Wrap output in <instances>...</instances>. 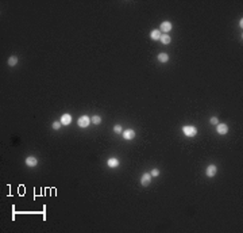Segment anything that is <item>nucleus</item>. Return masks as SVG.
Here are the masks:
<instances>
[{"instance_id":"nucleus-12","label":"nucleus","mask_w":243,"mask_h":233,"mask_svg":"<svg viewBox=\"0 0 243 233\" xmlns=\"http://www.w3.org/2000/svg\"><path fill=\"white\" fill-rule=\"evenodd\" d=\"M158 61L160 62H168L169 61V56L166 53H160L158 54Z\"/></svg>"},{"instance_id":"nucleus-1","label":"nucleus","mask_w":243,"mask_h":233,"mask_svg":"<svg viewBox=\"0 0 243 233\" xmlns=\"http://www.w3.org/2000/svg\"><path fill=\"white\" fill-rule=\"evenodd\" d=\"M182 133L186 136V137H195L197 134V129L195 126H184L182 128Z\"/></svg>"},{"instance_id":"nucleus-15","label":"nucleus","mask_w":243,"mask_h":233,"mask_svg":"<svg viewBox=\"0 0 243 233\" xmlns=\"http://www.w3.org/2000/svg\"><path fill=\"white\" fill-rule=\"evenodd\" d=\"M91 122L95 125H99L100 122H101V117H99V115H93L92 119H91Z\"/></svg>"},{"instance_id":"nucleus-9","label":"nucleus","mask_w":243,"mask_h":233,"mask_svg":"<svg viewBox=\"0 0 243 233\" xmlns=\"http://www.w3.org/2000/svg\"><path fill=\"white\" fill-rule=\"evenodd\" d=\"M107 166L111 167V168H115V167L119 166V160H118V159H115V157H111V159L107 160Z\"/></svg>"},{"instance_id":"nucleus-4","label":"nucleus","mask_w":243,"mask_h":233,"mask_svg":"<svg viewBox=\"0 0 243 233\" xmlns=\"http://www.w3.org/2000/svg\"><path fill=\"white\" fill-rule=\"evenodd\" d=\"M216 130H217V133H219V134H227L228 126L226 124H217Z\"/></svg>"},{"instance_id":"nucleus-8","label":"nucleus","mask_w":243,"mask_h":233,"mask_svg":"<svg viewBox=\"0 0 243 233\" xmlns=\"http://www.w3.org/2000/svg\"><path fill=\"white\" fill-rule=\"evenodd\" d=\"M26 164L28 167H35L38 164V160H36V157H34V156H28L26 159Z\"/></svg>"},{"instance_id":"nucleus-11","label":"nucleus","mask_w":243,"mask_h":233,"mask_svg":"<svg viewBox=\"0 0 243 233\" xmlns=\"http://www.w3.org/2000/svg\"><path fill=\"white\" fill-rule=\"evenodd\" d=\"M161 35H162V34H161L160 30H153L150 33V38L151 39H154V41H158V39L161 38Z\"/></svg>"},{"instance_id":"nucleus-13","label":"nucleus","mask_w":243,"mask_h":233,"mask_svg":"<svg viewBox=\"0 0 243 233\" xmlns=\"http://www.w3.org/2000/svg\"><path fill=\"white\" fill-rule=\"evenodd\" d=\"M160 41L164 43V45H169L170 43V37L168 35V34H164V35H161Z\"/></svg>"},{"instance_id":"nucleus-2","label":"nucleus","mask_w":243,"mask_h":233,"mask_svg":"<svg viewBox=\"0 0 243 233\" xmlns=\"http://www.w3.org/2000/svg\"><path fill=\"white\" fill-rule=\"evenodd\" d=\"M89 124H91V119H89L88 115H83L78 118V126L80 128H88Z\"/></svg>"},{"instance_id":"nucleus-10","label":"nucleus","mask_w":243,"mask_h":233,"mask_svg":"<svg viewBox=\"0 0 243 233\" xmlns=\"http://www.w3.org/2000/svg\"><path fill=\"white\" fill-rule=\"evenodd\" d=\"M70 122H72V117H70V114H64L61 117V124L62 125H66L68 126Z\"/></svg>"},{"instance_id":"nucleus-14","label":"nucleus","mask_w":243,"mask_h":233,"mask_svg":"<svg viewBox=\"0 0 243 233\" xmlns=\"http://www.w3.org/2000/svg\"><path fill=\"white\" fill-rule=\"evenodd\" d=\"M16 64H18V58H16V57H14V56H12V57L8 58V65H10V67H15Z\"/></svg>"},{"instance_id":"nucleus-18","label":"nucleus","mask_w":243,"mask_h":233,"mask_svg":"<svg viewBox=\"0 0 243 233\" xmlns=\"http://www.w3.org/2000/svg\"><path fill=\"white\" fill-rule=\"evenodd\" d=\"M150 175H151V176H158V175H160V171H158V170H155V168H154V170L151 171Z\"/></svg>"},{"instance_id":"nucleus-3","label":"nucleus","mask_w":243,"mask_h":233,"mask_svg":"<svg viewBox=\"0 0 243 233\" xmlns=\"http://www.w3.org/2000/svg\"><path fill=\"white\" fill-rule=\"evenodd\" d=\"M151 182V175L150 174H143L142 178H140V183H142V186H149Z\"/></svg>"},{"instance_id":"nucleus-5","label":"nucleus","mask_w":243,"mask_h":233,"mask_svg":"<svg viewBox=\"0 0 243 233\" xmlns=\"http://www.w3.org/2000/svg\"><path fill=\"white\" fill-rule=\"evenodd\" d=\"M134 137H135V132H134V130L127 129V130H124V132H123V138H124V140H132Z\"/></svg>"},{"instance_id":"nucleus-19","label":"nucleus","mask_w":243,"mask_h":233,"mask_svg":"<svg viewBox=\"0 0 243 233\" xmlns=\"http://www.w3.org/2000/svg\"><path fill=\"white\" fill-rule=\"evenodd\" d=\"M211 124H212V125H217V118H216V117H212V118H211Z\"/></svg>"},{"instance_id":"nucleus-7","label":"nucleus","mask_w":243,"mask_h":233,"mask_svg":"<svg viewBox=\"0 0 243 233\" xmlns=\"http://www.w3.org/2000/svg\"><path fill=\"white\" fill-rule=\"evenodd\" d=\"M160 30L165 31V34H166V33H169V31L171 30V23H170V22H162V23H161Z\"/></svg>"},{"instance_id":"nucleus-6","label":"nucleus","mask_w":243,"mask_h":233,"mask_svg":"<svg viewBox=\"0 0 243 233\" xmlns=\"http://www.w3.org/2000/svg\"><path fill=\"white\" fill-rule=\"evenodd\" d=\"M216 172H217V167L216 166H208V168H207V176H209V178H212V176H215L216 175Z\"/></svg>"},{"instance_id":"nucleus-17","label":"nucleus","mask_w":243,"mask_h":233,"mask_svg":"<svg viewBox=\"0 0 243 233\" xmlns=\"http://www.w3.org/2000/svg\"><path fill=\"white\" fill-rule=\"evenodd\" d=\"M60 125H61L60 122H53V129H54V130H58V129H60Z\"/></svg>"},{"instance_id":"nucleus-16","label":"nucleus","mask_w":243,"mask_h":233,"mask_svg":"<svg viewBox=\"0 0 243 233\" xmlns=\"http://www.w3.org/2000/svg\"><path fill=\"white\" fill-rule=\"evenodd\" d=\"M114 130H115V133H122V126L120 125H115Z\"/></svg>"}]
</instances>
